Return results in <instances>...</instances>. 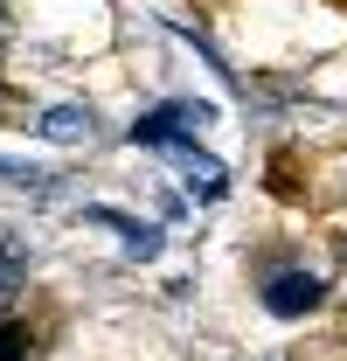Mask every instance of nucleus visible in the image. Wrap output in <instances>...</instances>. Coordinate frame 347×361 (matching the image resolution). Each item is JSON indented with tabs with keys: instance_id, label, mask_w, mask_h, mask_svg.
I'll return each instance as SVG.
<instances>
[{
	"instance_id": "obj_1",
	"label": "nucleus",
	"mask_w": 347,
	"mask_h": 361,
	"mask_svg": "<svg viewBox=\"0 0 347 361\" xmlns=\"http://www.w3.org/2000/svg\"><path fill=\"white\" fill-rule=\"evenodd\" d=\"M209 118H216L209 104H160V111L132 118V146H188Z\"/></svg>"
},
{
	"instance_id": "obj_2",
	"label": "nucleus",
	"mask_w": 347,
	"mask_h": 361,
	"mask_svg": "<svg viewBox=\"0 0 347 361\" xmlns=\"http://www.w3.org/2000/svg\"><path fill=\"white\" fill-rule=\"evenodd\" d=\"M319 299H327V285H319L312 271H278V278L264 285V306H271L278 319H299V313H312Z\"/></svg>"
},
{
	"instance_id": "obj_3",
	"label": "nucleus",
	"mask_w": 347,
	"mask_h": 361,
	"mask_svg": "<svg viewBox=\"0 0 347 361\" xmlns=\"http://www.w3.org/2000/svg\"><path fill=\"white\" fill-rule=\"evenodd\" d=\"M21 271H28V236L21 229H0V313L21 299Z\"/></svg>"
},
{
	"instance_id": "obj_4",
	"label": "nucleus",
	"mask_w": 347,
	"mask_h": 361,
	"mask_svg": "<svg viewBox=\"0 0 347 361\" xmlns=\"http://www.w3.org/2000/svg\"><path fill=\"white\" fill-rule=\"evenodd\" d=\"M35 133H42L49 146H84V139H90V111H84V104H56V111L35 118Z\"/></svg>"
},
{
	"instance_id": "obj_5",
	"label": "nucleus",
	"mask_w": 347,
	"mask_h": 361,
	"mask_svg": "<svg viewBox=\"0 0 347 361\" xmlns=\"http://www.w3.org/2000/svg\"><path fill=\"white\" fill-rule=\"evenodd\" d=\"M90 223L118 229V236H126V250H132V257H160V243H167V236H160V229H153V223H132V216H118V209H90Z\"/></svg>"
},
{
	"instance_id": "obj_6",
	"label": "nucleus",
	"mask_w": 347,
	"mask_h": 361,
	"mask_svg": "<svg viewBox=\"0 0 347 361\" xmlns=\"http://www.w3.org/2000/svg\"><path fill=\"white\" fill-rule=\"evenodd\" d=\"M28 355H35V334L14 326V319H0V361H28Z\"/></svg>"
}]
</instances>
